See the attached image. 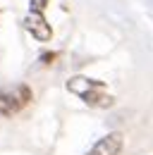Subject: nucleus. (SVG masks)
<instances>
[{
    "label": "nucleus",
    "mask_w": 153,
    "mask_h": 155,
    "mask_svg": "<svg viewBox=\"0 0 153 155\" xmlns=\"http://www.w3.org/2000/svg\"><path fill=\"white\" fill-rule=\"evenodd\" d=\"M48 2H50V0H29V5H31V12H43V10L48 7Z\"/></svg>",
    "instance_id": "5"
},
{
    "label": "nucleus",
    "mask_w": 153,
    "mask_h": 155,
    "mask_svg": "<svg viewBox=\"0 0 153 155\" xmlns=\"http://www.w3.org/2000/svg\"><path fill=\"white\" fill-rule=\"evenodd\" d=\"M122 146H124V136L120 134V131H113V134L103 136L86 155H120Z\"/></svg>",
    "instance_id": "3"
},
{
    "label": "nucleus",
    "mask_w": 153,
    "mask_h": 155,
    "mask_svg": "<svg viewBox=\"0 0 153 155\" xmlns=\"http://www.w3.org/2000/svg\"><path fill=\"white\" fill-rule=\"evenodd\" d=\"M55 58H57V53H50V55L46 53V55H41V62H43V64H53Z\"/></svg>",
    "instance_id": "6"
},
{
    "label": "nucleus",
    "mask_w": 153,
    "mask_h": 155,
    "mask_svg": "<svg viewBox=\"0 0 153 155\" xmlns=\"http://www.w3.org/2000/svg\"><path fill=\"white\" fill-rule=\"evenodd\" d=\"M24 29H26L38 43H48V41L53 38V29H50V24L46 21L43 12H29V15L24 17Z\"/></svg>",
    "instance_id": "2"
},
{
    "label": "nucleus",
    "mask_w": 153,
    "mask_h": 155,
    "mask_svg": "<svg viewBox=\"0 0 153 155\" xmlns=\"http://www.w3.org/2000/svg\"><path fill=\"white\" fill-rule=\"evenodd\" d=\"M65 86H67L70 93H74V96H79V98L89 96V93H93V91H98V88H105L103 81H98V79H89V77H72Z\"/></svg>",
    "instance_id": "4"
},
{
    "label": "nucleus",
    "mask_w": 153,
    "mask_h": 155,
    "mask_svg": "<svg viewBox=\"0 0 153 155\" xmlns=\"http://www.w3.org/2000/svg\"><path fill=\"white\" fill-rule=\"evenodd\" d=\"M31 98L34 96H31L29 86H17V88L10 91V93H0V117L17 115L24 105L31 103Z\"/></svg>",
    "instance_id": "1"
}]
</instances>
